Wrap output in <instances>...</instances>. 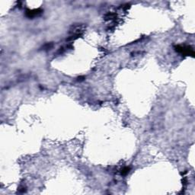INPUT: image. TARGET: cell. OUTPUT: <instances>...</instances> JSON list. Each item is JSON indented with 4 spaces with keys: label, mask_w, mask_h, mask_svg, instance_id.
I'll use <instances>...</instances> for the list:
<instances>
[{
    "label": "cell",
    "mask_w": 195,
    "mask_h": 195,
    "mask_svg": "<svg viewBox=\"0 0 195 195\" xmlns=\"http://www.w3.org/2000/svg\"><path fill=\"white\" fill-rule=\"evenodd\" d=\"M130 168L129 167H125L122 170H121V174L122 175H126L127 174L130 172Z\"/></svg>",
    "instance_id": "3957f363"
},
{
    "label": "cell",
    "mask_w": 195,
    "mask_h": 195,
    "mask_svg": "<svg viewBox=\"0 0 195 195\" xmlns=\"http://www.w3.org/2000/svg\"><path fill=\"white\" fill-rule=\"evenodd\" d=\"M41 13L42 10L40 9H34V10H29V9H28V10L26 11V16L29 18H34L36 17V16L40 15Z\"/></svg>",
    "instance_id": "7a4b0ae2"
},
{
    "label": "cell",
    "mask_w": 195,
    "mask_h": 195,
    "mask_svg": "<svg viewBox=\"0 0 195 195\" xmlns=\"http://www.w3.org/2000/svg\"><path fill=\"white\" fill-rule=\"evenodd\" d=\"M175 50L178 53H181V54H184L185 56H192V57H194V55L193 49H192V47H189V46L178 45V46H175Z\"/></svg>",
    "instance_id": "6da1fadb"
}]
</instances>
